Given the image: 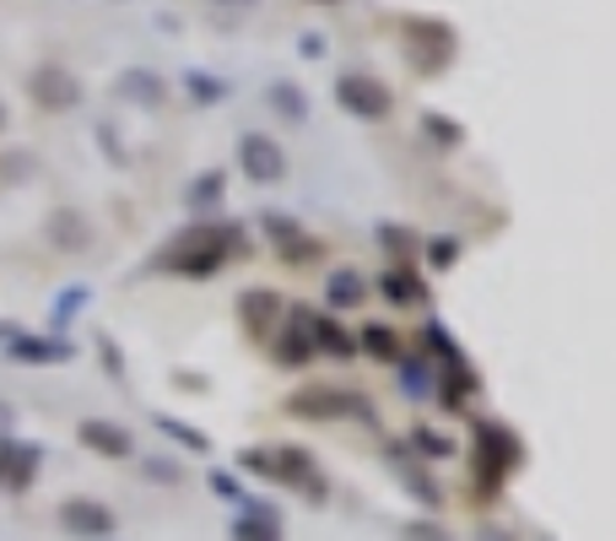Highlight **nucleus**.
Here are the masks:
<instances>
[{
  "mask_svg": "<svg viewBox=\"0 0 616 541\" xmlns=\"http://www.w3.org/2000/svg\"><path fill=\"white\" fill-rule=\"evenodd\" d=\"M244 254V228L239 222H190L163 254L158 271H179V277H211L228 260Z\"/></svg>",
  "mask_w": 616,
  "mask_h": 541,
  "instance_id": "obj_1",
  "label": "nucleus"
},
{
  "mask_svg": "<svg viewBox=\"0 0 616 541\" xmlns=\"http://www.w3.org/2000/svg\"><path fill=\"white\" fill-rule=\"evenodd\" d=\"M525 465V444L508 422H476V460H471V477H476V499H497L503 482Z\"/></svg>",
  "mask_w": 616,
  "mask_h": 541,
  "instance_id": "obj_2",
  "label": "nucleus"
},
{
  "mask_svg": "<svg viewBox=\"0 0 616 541\" xmlns=\"http://www.w3.org/2000/svg\"><path fill=\"white\" fill-rule=\"evenodd\" d=\"M401 49H406V66L416 77H438L454 66L460 33L444 17H401Z\"/></svg>",
  "mask_w": 616,
  "mask_h": 541,
  "instance_id": "obj_3",
  "label": "nucleus"
},
{
  "mask_svg": "<svg viewBox=\"0 0 616 541\" xmlns=\"http://www.w3.org/2000/svg\"><path fill=\"white\" fill-rule=\"evenodd\" d=\"M239 465L244 471H260V477H271V482H287V488H297L303 499L325 503V477H320V465H314V455L309 450H297V444H276V450H244L239 455Z\"/></svg>",
  "mask_w": 616,
  "mask_h": 541,
  "instance_id": "obj_4",
  "label": "nucleus"
},
{
  "mask_svg": "<svg viewBox=\"0 0 616 541\" xmlns=\"http://www.w3.org/2000/svg\"><path fill=\"white\" fill-rule=\"evenodd\" d=\"M287 412L303 422H341V417H363L373 422V407L357 390H341V384H309V390H292Z\"/></svg>",
  "mask_w": 616,
  "mask_h": 541,
  "instance_id": "obj_5",
  "label": "nucleus"
},
{
  "mask_svg": "<svg viewBox=\"0 0 616 541\" xmlns=\"http://www.w3.org/2000/svg\"><path fill=\"white\" fill-rule=\"evenodd\" d=\"M335 103H341L346 114H357V120H390V114H395V92L378 82V77H363V71H346V77L335 82Z\"/></svg>",
  "mask_w": 616,
  "mask_h": 541,
  "instance_id": "obj_6",
  "label": "nucleus"
},
{
  "mask_svg": "<svg viewBox=\"0 0 616 541\" xmlns=\"http://www.w3.org/2000/svg\"><path fill=\"white\" fill-rule=\"evenodd\" d=\"M28 92H33V103L49 109V114H71V109L82 103V82H77L65 66H39V71L28 77Z\"/></svg>",
  "mask_w": 616,
  "mask_h": 541,
  "instance_id": "obj_7",
  "label": "nucleus"
},
{
  "mask_svg": "<svg viewBox=\"0 0 616 541\" xmlns=\"http://www.w3.org/2000/svg\"><path fill=\"white\" fill-rule=\"evenodd\" d=\"M39 444L17 439V433H0V488L6 493H28L33 477H39Z\"/></svg>",
  "mask_w": 616,
  "mask_h": 541,
  "instance_id": "obj_8",
  "label": "nucleus"
},
{
  "mask_svg": "<svg viewBox=\"0 0 616 541\" xmlns=\"http://www.w3.org/2000/svg\"><path fill=\"white\" fill-rule=\"evenodd\" d=\"M239 168H244V179H254V184H276V179L287 173V152H282L271 136L249 130L244 141H239Z\"/></svg>",
  "mask_w": 616,
  "mask_h": 541,
  "instance_id": "obj_9",
  "label": "nucleus"
},
{
  "mask_svg": "<svg viewBox=\"0 0 616 541\" xmlns=\"http://www.w3.org/2000/svg\"><path fill=\"white\" fill-rule=\"evenodd\" d=\"M384 460H390V471L401 477V488H406L422 509H444V488L427 477V465H416V460H411L406 444H384Z\"/></svg>",
  "mask_w": 616,
  "mask_h": 541,
  "instance_id": "obj_10",
  "label": "nucleus"
},
{
  "mask_svg": "<svg viewBox=\"0 0 616 541\" xmlns=\"http://www.w3.org/2000/svg\"><path fill=\"white\" fill-rule=\"evenodd\" d=\"M6 358H11V363H33V369H43V363H71V358H77V347H71L65 335L11 331V335H6Z\"/></svg>",
  "mask_w": 616,
  "mask_h": 541,
  "instance_id": "obj_11",
  "label": "nucleus"
},
{
  "mask_svg": "<svg viewBox=\"0 0 616 541\" xmlns=\"http://www.w3.org/2000/svg\"><path fill=\"white\" fill-rule=\"evenodd\" d=\"M282 309H287V298L271 288H249L239 298V325L249 331V341H271L276 331V320H282Z\"/></svg>",
  "mask_w": 616,
  "mask_h": 541,
  "instance_id": "obj_12",
  "label": "nucleus"
},
{
  "mask_svg": "<svg viewBox=\"0 0 616 541\" xmlns=\"http://www.w3.org/2000/svg\"><path fill=\"white\" fill-rule=\"evenodd\" d=\"M276 363L282 369H303V363H314V309H292L287 314V331L276 335Z\"/></svg>",
  "mask_w": 616,
  "mask_h": 541,
  "instance_id": "obj_13",
  "label": "nucleus"
},
{
  "mask_svg": "<svg viewBox=\"0 0 616 541\" xmlns=\"http://www.w3.org/2000/svg\"><path fill=\"white\" fill-rule=\"evenodd\" d=\"M77 439H82V450H92V455H103V460H130L135 455V439L124 433L120 422H109V417H82Z\"/></svg>",
  "mask_w": 616,
  "mask_h": 541,
  "instance_id": "obj_14",
  "label": "nucleus"
},
{
  "mask_svg": "<svg viewBox=\"0 0 616 541\" xmlns=\"http://www.w3.org/2000/svg\"><path fill=\"white\" fill-rule=\"evenodd\" d=\"M60 525H65L71 537L103 541L114 531V514H109V503H98V499H65L60 503Z\"/></svg>",
  "mask_w": 616,
  "mask_h": 541,
  "instance_id": "obj_15",
  "label": "nucleus"
},
{
  "mask_svg": "<svg viewBox=\"0 0 616 541\" xmlns=\"http://www.w3.org/2000/svg\"><path fill=\"white\" fill-rule=\"evenodd\" d=\"M476 390H482V379H476V369H471L465 358H454V363H444V374H433V395H438L450 412H465Z\"/></svg>",
  "mask_w": 616,
  "mask_h": 541,
  "instance_id": "obj_16",
  "label": "nucleus"
},
{
  "mask_svg": "<svg viewBox=\"0 0 616 541\" xmlns=\"http://www.w3.org/2000/svg\"><path fill=\"white\" fill-rule=\"evenodd\" d=\"M120 98L124 103H141V109H158L168 98V82L158 77V71H147V66H130V71H120Z\"/></svg>",
  "mask_w": 616,
  "mask_h": 541,
  "instance_id": "obj_17",
  "label": "nucleus"
},
{
  "mask_svg": "<svg viewBox=\"0 0 616 541\" xmlns=\"http://www.w3.org/2000/svg\"><path fill=\"white\" fill-rule=\"evenodd\" d=\"M233 541H282V514L271 503H244V514L233 520Z\"/></svg>",
  "mask_w": 616,
  "mask_h": 541,
  "instance_id": "obj_18",
  "label": "nucleus"
},
{
  "mask_svg": "<svg viewBox=\"0 0 616 541\" xmlns=\"http://www.w3.org/2000/svg\"><path fill=\"white\" fill-rule=\"evenodd\" d=\"M378 292H384L395 309H416V303H427V282H422L411 266H390V271L378 277Z\"/></svg>",
  "mask_w": 616,
  "mask_h": 541,
  "instance_id": "obj_19",
  "label": "nucleus"
},
{
  "mask_svg": "<svg viewBox=\"0 0 616 541\" xmlns=\"http://www.w3.org/2000/svg\"><path fill=\"white\" fill-rule=\"evenodd\" d=\"M368 298V282L352 271V266H341V271H330L325 277V303L335 309V314H346V309H357Z\"/></svg>",
  "mask_w": 616,
  "mask_h": 541,
  "instance_id": "obj_20",
  "label": "nucleus"
},
{
  "mask_svg": "<svg viewBox=\"0 0 616 541\" xmlns=\"http://www.w3.org/2000/svg\"><path fill=\"white\" fill-rule=\"evenodd\" d=\"M184 98H190V103H201V109H211V103H228V98H233V82H228V77H216V71L190 66V71H184Z\"/></svg>",
  "mask_w": 616,
  "mask_h": 541,
  "instance_id": "obj_21",
  "label": "nucleus"
},
{
  "mask_svg": "<svg viewBox=\"0 0 616 541\" xmlns=\"http://www.w3.org/2000/svg\"><path fill=\"white\" fill-rule=\"evenodd\" d=\"M395 384H401V395H406V401H433V369H427V358L401 352V363H395Z\"/></svg>",
  "mask_w": 616,
  "mask_h": 541,
  "instance_id": "obj_22",
  "label": "nucleus"
},
{
  "mask_svg": "<svg viewBox=\"0 0 616 541\" xmlns=\"http://www.w3.org/2000/svg\"><path fill=\"white\" fill-rule=\"evenodd\" d=\"M265 103H271V114L287 120V126H303V120H309V98H303V87L287 82V77L265 87Z\"/></svg>",
  "mask_w": 616,
  "mask_h": 541,
  "instance_id": "obj_23",
  "label": "nucleus"
},
{
  "mask_svg": "<svg viewBox=\"0 0 616 541\" xmlns=\"http://www.w3.org/2000/svg\"><path fill=\"white\" fill-rule=\"evenodd\" d=\"M314 352H325V358H357V335L346 331V325H335L330 314H314Z\"/></svg>",
  "mask_w": 616,
  "mask_h": 541,
  "instance_id": "obj_24",
  "label": "nucleus"
},
{
  "mask_svg": "<svg viewBox=\"0 0 616 541\" xmlns=\"http://www.w3.org/2000/svg\"><path fill=\"white\" fill-rule=\"evenodd\" d=\"M87 298H92V292H87L82 282H71V288L54 292V303H49V335H65V325L87 309Z\"/></svg>",
  "mask_w": 616,
  "mask_h": 541,
  "instance_id": "obj_25",
  "label": "nucleus"
},
{
  "mask_svg": "<svg viewBox=\"0 0 616 541\" xmlns=\"http://www.w3.org/2000/svg\"><path fill=\"white\" fill-rule=\"evenodd\" d=\"M378 250L390 254V266H411L422 244H416V233H411V228H401V222H384V228H378Z\"/></svg>",
  "mask_w": 616,
  "mask_h": 541,
  "instance_id": "obj_26",
  "label": "nucleus"
},
{
  "mask_svg": "<svg viewBox=\"0 0 616 541\" xmlns=\"http://www.w3.org/2000/svg\"><path fill=\"white\" fill-rule=\"evenodd\" d=\"M357 352H368L378 363H401V335L390 331V325H363L357 331Z\"/></svg>",
  "mask_w": 616,
  "mask_h": 541,
  "instance_id": "obj_27",
  "label": "nucleus"
},
{
  "mask_svg": "<svg viewBox=\"0 0 616 541\" xmlns=\"http://www.w3.org/2000/svg\"><path fill=\"white\" fill-rule=\"evenodd\" d=\"M416 341H422V358H433V363H454V358H460V341H454V331H450V325H438V320H427Z\"/></svg>",
  "mask_w": 616,
  "mask_h": 541,
  "instance_id": "obj_28",
  "label": "nucleus"
},
{
  "mask_svg": "<svg viewBox=\"0 0 616 541\" xmlns=\"http://www.w3.org/2000/svg\"><path fill=\"white\" fill-rule=\"evenodd\" d=\"M222 190H228V173L222 168H205L201 179L184 190V207H195V211H211L216 201H222Z\"/></svg>",
  "mask_w": 616,
  "mask_h": 541,
  "instance_id": "obj_29",
  "label": "nucleus"
},
{
  "mask_svg": "<svg viewBox=\"0 0 616 541\" xmlns=\"http://www.w3.org/2000/svg\"><path fill=\"white\" fill-rule=\"evenodd\" d=\"M152 422L163 428V433H168V439H173V444H184L190 455H205V450H211V439H205V433H201V428H195V422H184V417H168V412H158V417H152Z\"/></svg>",
  "mask_w": 616,
  "mask_h": 541,
  "instance_id": "obj_30",
  "label": "nucleus"
},
{
  "mask_svg": "<svg viewBox=\"0 0 616 541\" xmlns=\"http://www.w3.org/2000/svg\"><path fill=\"white\" fill-rule=\"evenodd\" d=\"M49 239H54L60 250H82V244H87V217H82V211H54Z\"/></svg>",
  "mask_w": 616,
  "mask_h": 541,
  "instance_id": "obj_31",
  "label": "nucleus"
},
{
  "mask_svg": "<svg viewBox=\"0 0 616 541\" xmlns=\"http://www.w3.org/2000/svg\"><path fill=\"white\" fill-rule=\"evenodd\" d=\"M276 254H282V266H309V260H320L325 254V239H314V233H292V239H282L276 244Z\"/></svg>",
  "mask_w": 616,
  "mask_h": 541,
  "instance_id": "obj_32",
  "label": "nucleus"
},
{
  "mask_svg": "<svg viewBox=\"0 0 616 541\" xmlns=\"http://www.w3.org/2000/svg\"><path fill=\"white\" fill-rule=\"evenodd\" d=\"M422 130H427V141H433V147H460V141H465V126H460L454 114H438V109H427V114H422Z\"/></svg>",
  "mask_w": 616,
  "mask_h": 541,
  "instance_id": "obj_33",
  "label": "nucleus"
},
{
  "mask_svg": "<svg viewBox=\"0 0 616 541\" xmlns=\"http://www.w3.org/2000/svg\"><path fill=\"white\" fill-rule=\"evenodd\" d=\"M406 450H416L422 460H450L454 455V439H450V433H438V428H411Z\"/></svg>",
  "mask_w": 616,
  "mask_h": 541,
  "instance_id": "obj_34",
  "label": "nucleus"
},
{
  "mask_svg": "<svg viewBox=\"0 0 616 541\" xmlns=\"http://www.w3.org/2000/svg\"><path fill=\"white\" fill-rule=\"evenodd\" d=\"M427 266H433V271H454V260H460V239H454V233H438V239H427Z\"/></svg>",
  "mask_w": 616,
  "mask_h": 541,
  "instance_id": "obj_35",
  "label": "nucleus"
},
{
  "mask_svg": "<svg viewBox=\"0 0 616 541\" xmlns=\"http://www.w3.org/2000/svg\"><path fill=\"white\" fill-rule=\"evenodd\" d=\"M141 471H147L152 482H163V488L184 477V465H179V460H163V455H141Z\"/></svg>",
  "mask_w": 616,
  "mask_h": 541,
  "instance_id": "obj_36",
  "label": "nucleus"
},
{
  "mask_svg": "<svg viewBox=\"0 0 616 541\" xmlns=\"http://www.w3.org/2000/svg\"><path fill=\"white\" fill-rule=\"evenodd\" d=\"M260 228H265V239H271V244H282V239L297 233V222H292L287 211H265V217H260Z\"/></svg>",
  "mask_w": 616,
  "mask_h": 541,
  "instance_id": "obj_37",
  "label": "nucleus"
},
{
  "mask_svg": "<svg viewBox=\"0 0 616 541\" xmlns=\"http://www.w3.org/2000/svg\"><path fill=\"white\" fill-rule=\"evenodd\" d=\"M98 358H103L109 379H124V358H120V347H114V335H98Z\"/></svg>",
  "mask_w": 616,
  "mask_h": 541,
  "instance_id": "obj_38",
  "label": "nucleus"
},
{
  "mask_svg": "<svg viewBox=\"0 0 616 541\" xmlns=\"http://www.w3.org/2000/svg\"><path fill=\"white\" fill-rule=\"evenodd\" d=\"M211 493H216V499L244 503V488H239V477H233V471H211Z\"/></svg>",
  "mask_w": 616,
  "mask_h": 541,
  "instance_id": "obj_39",
  "label": "nucleus"
},
{
  "mask_svg": "<svg viewBox=\"0 0 616 541\" xmlns=\"http://www.w3.org/2000/svg\"><path fill=\"white\" fill-rule=\"evenodd\" d=\"M325 33H303V39H297V54H303V60H325Z\"/></svg>",
  "mask_w": 616,
  "mask_h": 541,
  "instance_id": "obj_40",
  "label": "nucleus"
},
{
  "mask_svg": "<svg viewBox=\"0 0 616 541\" xmlns=\"http://www.w3.org/2000/svg\"><path fill=\"white\" fill-rule=\"evenodd\" d=\"M406 541H450V531H438V525L416 520V525H406Z\"/></svg>",
  "mask_w": 616,
  "mask_h": 541,
  "instance_id": "obj_41",
  "label": "nucleus"
},
{
  "mask_svg": "<svg viewBox=\"0 0 616 541\" xmlns=\"http://www.w3.org/2000/svg\"><path fill=\"white\" fill-rule=\"evenodd\" d=\"M173 384H179V390H190V395H205V374H184V369H179Z\"/></svg>",
  "mask_w": 616,
  "mask_h": 541,
  "instance_id": "obj_42",
  "label": "nucleus"
},
{
  "mask_svg": "<svg viewBox=\"0 0 616 541\" xmlns=\"http://www.w3.org/2000/svg\"><path fill=\"white\" fill-rule=\"evenodd\" d=\"M98 141H103V152H109V158H114V163H124L120 141H114V126H98Z\"/></svg>",
  "mask_w": 616,
  "mask_h": 541,
  "instance_id": "obj_43",
  "label": "nucleus"
},
{
  "mask_svg": "<svg viewBox=\"0 0 616 541\" xmlns=\"http://www.w3.org/2000/svg\"><path fill=\"white\" fill-rule=\"evenodd\" d=\"M476 541H508V537H503V531H493V525H482V537H476Z\"/></svg>",
  "mask_w": 616,
  "mask_h": 541,
  "instance_id": "obj_44",
  "label": "nucleus"
},
{
  "mask_svg": "<svg viewBox=\"0 0 616 541\" xmlns=\"http://www.w3.org/2000/svg\"><path fill=\"white\" fill-rule=\"evenodd\" d=\"M11 422H17V412H6V407H0V433H11Z\"/></svg>",
  "mask_w": 616,
  "mask_h": 541,
  "instance_id": "obj_45",
  "label": "nucleus"
},
{
  "mask_svg": "<svg viewBox=\"0 0 616 541\" xmlns=\"http://www.w3.org/2000/svg\"><path fill=\"white\" fill-rule=\"evenodd\" d=\"M216 6H254V0H216Z\"/></svg>",
  "mask_w": 616,
  "mask_h": 541,
  "instance_id": "obj_46",
  "label": "nucleus"
},
{
  "mask_svg": "<svg viewBox=\"0 0 616 541\" xmlns=\"http://www.w3.org/2000/svg\"><path fill=\"white\" fill-rule=\"evenodd\" d=\"M11 331H17V325H0V341H6V335H11Z\"/></svg>",
  "mask_w": 616,
  "mask_h": 541,
  "instance_id": "obj_47",
  "label": "nucleus"
},
{
  "mask_svg": "<svg viewBox=\"0 0 616 541\" xmlns=\"http://www.w3.org/2000/svg\"><path fill=\"white\" fill-rule=\"evenodd\" d=\"M314 6H341V0H314Z\"/></svg>",
  "mask_w": 616,
  "mask_h": 541,
  "instance_id": "obj_48",
  "label": "nucleus"
},
{
  "mask_svg": "<svg viewBox=\"0 0 616 541\" xmlns=\"http://www.w3.org/2000/svg\"><path fill=\"white\" fill-rule=\"evenodd\" d=\"M0 130H6V103H0Z\"/></svg>",
  "mask_w": 616,
  "mask_h": 541,
  "instance_id": "obj_49",
  "label": "nucleus"
}]
</instances>
